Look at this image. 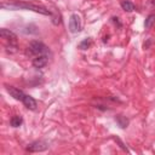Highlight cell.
I'll use <instances>...</instances> for the list:
<instances>
[{
  "instance_id": "6da1fadb",
  "label": "cell",
  "mask_w": 155,
  "mask_h": 155,
  "mask_svg": "<svg viewBox=\"0 0 155 155\" xmlns=\"http://www.w3.org/2000/svg\"><path fill=\"white\" fill-rule=\"evenodd\" d=\"M2 7L5 8H13V10H17V8H24V10H30V11H34V12H38V13H41V15H45V16H51V11L47 10L46 7H42V6H38V5H34V4H28V2H8V4H2L1 5Z\"/></svg>"
},
{
  "instance_id": "7a4b0ae2",
  "label": "cell",
  "mask_w": 155,
  "mask_h": 155,
  "mask_svg": "<svg viewBox=\"0 0 155 155\" xmlns=\"http://www.w3.org/2000/svg\"><path fill=\"white\" fill-rule=\"evenodd\" d=\"M25 53L28 56H31V57H36L40 54H48V48L40 41H33L27 47Z\"/></svg>"
},
{
  "instance_id": "3957f363",
  "label": "cell",
  "mask_w": 155,
  "mask_h": 155,
  "mask_svg": "<svg viewBox=\"0 0 155 155\" xmlns=\"http://www.w3.org/2000/svg\"><path fill=\"white\" fill-rule=\"evenodd\" d=\"M69 29L71 33H78L81 30V19L80 17L74 13L70 16V19H69Z\"/></svg>"
},
{
  "instance_id": "277c9868",
  "label": "cell",
  "mask_w": 155,
  "mask_h": 155,
  "mask_svg": "<svg viewBox=\"0 0 155 155\" xmlns=\"http://www.w3.org/2000/svg\"><path fill=\"white\" fill-rule=\"evenodd\" d=\"M48 63V54H40L33 58V65L35 68H44Z\"/></svg>"
},
{
  "instance_id": "5b68a950",
  "label": "cell",
  "mask_w": 155,
  "mask_h": 155,
  "mask_svg": "<svg viewBox=\"0 0 155 155\" xmlns=\"http://www.w3.org/2000/svg\"><path fill=\"white\" fill-rule=\"evenodd\" d=\"M7 88V92L15 98V99H17V101H21V102H23V99L25 98V93H23L21 90H18V88H16V87H12V86H7L6 87Z\"/></svg>"
},
{
  "instance_id": "8992f818",
  "label": "cell",
  "mask_w": 155,
  "mask_h": 155,
  "mask_svg": "<svg viewBox=\"0 0 155 155\" xmlns=\"http://www.w3.org/2000/svg\"><path fill=\"white\" fill-rule=\"evenodd\" d=\"M47 149V143L44 142V140H39V142H34L31 143L29 147H27V150L28 151H42Z\"/></svg>"
},
{
  "instance_id": "52a82bcc",
  "label": "cell",
  "mask_w": 155,
  "mask_h": 155,
  "mask_svg": "<svg viewBox=\"0 0 155 155\" xmlns=\"http://www.w3.org/2000/svg\"><path fill=\"white\" fill-rule=\"evenodd\" d=\"M0 35H1L2 39L10 40V42H15L16 39H17V36H16V34H15L13 31H11L10 29H5V28H2V29L0 30Z\"/></svg>"
},
{
  "instance_id": "ba28073f",
  "label": "cell",
  "mask_w": 155,
  "mask_h": 155,
  "mask_svg": "<svg viewBox=\"0 0 155 155\" xmlns=\"http://www.w3.org/2000/svg\"><path fill=\"white\" fill-rule=\"evenodd\" d=\"M28 109H35L36 108V102H35V99L33 98V97H30V96H25V98L23 99V102H22Z\"/></svg>"
},
{
  "instance_id": "9c48e42d",
  "label": "cell",
  "mask_w": 155,
  "mask_h": 155,
  "mask_svg": "<svg viewBox=\"0 0 155 155\" xmlns=\"http://www.w3.org/2000/svg\"><path fill=\"white\" fill-rule=\"evenodd\" d=\"M121 7L127 12H131L134 10V5L130 0H121Z\"/></svg>"
},
{
  "instance_id": "30bf717a",
  "label": "cell",
  "mask_w": 155,
  "mask_h": 155,
  "mask_svg": "<svg viewBox=\"0 0 155 155\" xmlns=\"http://www.w3.org/2000/svg\"><path fill=\"white\" fill-rule=\"evenodd\" d=\"M155 23V15H149L148 16V18L145 19V28L147 29H149V28H151L153 27V24Z\"/></svg>"
},
{
  "instance_id": "8fae6325",
  "label": "cell",
  "mask_w": 155,
  "mask_h": 155,
  "mask_svg": "<svg viewBox=\"0 0 155 155\" xmlns=\"http://www.w3.org/2000/svg\"><path fill=\"white\" fill-rule=\"evenodd\" d=\"M116 121L119 122V125L122 127V128H125V127H127V125H128V120L126 119V117H124V116H121V115H119L117 117H116Z\"/></svg>"
},
{
  "instance_id": "7c38bea8",
  "label": "cell",
  "mask_w": 155,
  "mask_h": 155,
  "mask_svg": "<svg viewBox=\"0 0 155 155\" xmlns=\"http://www.w3.org/2000/svg\"><path fill=\"white\" fill-rule=\"evenodd\" d=\"M11 125H12L13 127L21 126V125H22V117H21V116H13V117L11 119Z\"/></svg>"
},
{
  "instance_id": "4fadbf2b",
  "label": "cell",
  "mask_w": 155,
  "mask_h": 155,
  "mask_svg": "<svg viewBox=\"0 0 155 155\" xmlns=\"http://www.w3.org/2000/svg\"><path fill=\"white\" fill-rule=\"evenodd\" d=\"M90 45H91V39H85V40L79 45V47H80L81 50H86L87 47H90Z\"/></svg>"
}]
</instances>
